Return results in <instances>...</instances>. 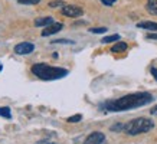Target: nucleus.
<instances>
[{
  "label": "nucleus",
  "mask_w": 157,
  "mask_h": 144,
  "mask_svg": "<svg viewBox=\"0 0 157 144\" xmlns=\"http://www.w3.org/2000/svg\"><path fill=\"white\" fill-rule=\"evenodd\" d=\"M115 2H117V0H101V3L104 6H113Z\"/></svg>",
  "instance_id": "20"
},
{
  "label": "nucleus",
  "mask_w": 157,
  "mask_h": 144,
  "mask_svg": "<svg viewBox=\"0 0 157 144\" xmlns=\"http://www.w3.org/2000/svg\"><path fill=\"white\" fill-rule=\"evenodd\" d=\"M61 13L63 14V16H67V17H79V16L84 14V10H82V7H79V6L65 5L62 7Z\"/></svg>",
  "instance_id": "4"
},
{
  "label": "nucleus",
  "mask_w": 157,
  "mask_h": 144,
  "mask_svg": "<svg viewBox=\"0 0 157 144\" xmlns=\"http://www.w3.org/2000/svg\"><path fill=\"white\" fill-rule=\"evenodd\" d=\"M0 117H3V118H7V120H10V118H12L10 107H0Z\"/></svg>",
  "instance_id": "12"
},
{
  "label": "nucleus",
  "mask_w": 157,
  "mask_h": 144,
  "mask_svg": "<svg viewBox=\"0 0 157 144\" xmlns=\"http://www.w3.org/2000/svg\"><path fill=\"white\" fill-rule=\"evenodd\" d=\"M91 33H105L107 32V28H90Z\"/></svg>",
  "instance_id": "18"
},
{
  "label": "nucleus",
  "mask_w": 157,
  "mask_h": 144,
  "mask_svg": "<svg viewBox=\"0 0 157 144\" xmlns=\"http://www.w3.org/2000/svg\"><path fill=\"white\" fill-rule=\"evenodd\" d=\"M84 144H107V138H105V134L100 131H94L85 138Z\"/></svg>",
  "instance_id": "5"
},
{
  "label": "nucleus",
  "mask_w": 157,
  "mask_h": 144,
  "mask_svg": "<svg viewBox=\"0 0 157 144\" xmlns=\"http://www.w3.org/2000/svg\"><path fill=\"white\" fill-rule=\"evenodd\" d=\"M35 51V45L30 42H20L14 46V53L16 55H29Z\"/></svg>",
  "instance_id": "6"
},
{
  "label": "nucleus",
  "mask_w": 157,
  "mask_h": 144,
  "mask_svg": "<svg viewBox=\"0 0 157 144\" xmlns=\"http://www.w3.org/2000/svg\"><path fill=\"white\" fill-rule=\"evenodd\" d=\"M154 101V97L150 92H134V94H127V95L117 98V100L107 101L102 110L109 111V112H121V111L137 110L140 107L148 105Z\"/></svg>",
  "instance_id": "1"
},
{
  "label": "nucleus",
  "mask_w": 157,
  "mask_h": 144,
  "mask_svg": "<svg viewBox=\"0 0 157 144\" xmlns=\"http://www.w3.org/2000/svg\"><path fill=\"white\" fill-rule=\"evenodd\" d=\"M153 128H154V121L151 118H146V117H138V118L128 121L127 124H124V131L128 135L144 134Z\"/></svg>",
  "instance_id": "3"
},
{
  "label": "nucleus",
  "mask_w": 157,
  "mask_h": 144,
  "mask_svg": "<svg viewBox=\"0 0 157 144\" xmlns=\"http://www.w3.org/2000/svg\"><path fill=\"white\" fill-rule=\"evenodd\" d=\"M111 131H124V124H120V123H117V124L111 125Z\"/></svg>",
  "instance_id": "19"
},
{
  "label": "nucleus",
  "mask_w": 157,
  "mask_h": 144,
  "mask_svg": "<svg viewBox=\"0 0 157 144\" xmlns=\"http://www.w3.org/2000/svg\"><path fill=\"white\" fill-rule=\"evenodd\" d=\"M150 114H151V115H157V105L153 107L151 110H150Z\"/></svg>",
  "instance_id": "24"
},
{
  "label": "nucleus",
  "mask_w": 157,
  "mask_h": 144,
  "mask_svg": "<svg viewBox=\"0 0 157 144\" xmlns=\"http://www.w3.org/2000/svg\"><path fill=\"white\" fill-rule=\"evenodd\" d=\"M62 29H63V25L62 23H52L42 30V36L46 38V36H51V35H55V33H58V32H61Z\"/></svg>",
  "instance_id": "7"
},
{
  "label": "nucleus",
  "mask_w": 157,
  "mask_h": 144,
  "mask_svg": "<svg viewBox=\"0 0 157 144\" xmlns=\"http://www.w3.org/2000/svg\"><path fill=\"white\" fill-rule=\"evenodd\" d=\"M120 39V35L114 33V35H109V36H107V38H102L101 39V42L102 43H109V42H117Z\"/></svg>",
  "instance_id": "13"
},
{
  "label": "nucleus",
  "mask_w": 157,
  "mask_h": 144,
  "mask_svg": "<svg viewBox=\"0 0 157 144\" xmlns=\"http://www.w3.org/2000/svg\"><path fill=\"white\" fill-rule=\"evenodd\" d=\"M36 144H56V143H53V141H49V140H40V141H38Z\"/></svg>",
  "instance_id": "23"
},
{
  "label": "nucleus",
  "mask_w": 157,
  "mask_h": 144,
  "mask_svg": "<svg viewBox=\"0 0 157 144\" xmlns=\"http://www.w3.org/2000/svg\"><path fill=\"white\" fill-rule=\"evenodd\" d=\"M2 69H3V65H2V62H0V72H2Z\"/></svg>",
  "instance_id": "25"
},
{
  "label": "nucleus",
  "mask_w": 157,
  "mask_h": 144,
  "mask_svg": "<svg viewBox=\"0 0 157 144\" xmlns=\"http://www.w3.org/2000/svg\"><path fill=\"white\" fill-rule=\"evenodd\" d=\"M81 120H82V115L81 114H75V115H72V117L68 118V123H79Z\"/></svg>",
  "instance_id": "17"
},
{
  "label": "nucleus",
  "mask_w": 157,
  "mask_h": 144,
  "mask_svg": "<svg viewBox=\"0 0 157 144\" xmlns=\"http://www.w3.org/2000/svg\"><path fill=\"white\" fill-rule=\"evenodd\" d=\"M137 28L146 29V30H151V32H157L156 22H140V23H137Z\"/></svg>",
  "instance_id": "9"
},
{
  "label": "nucleus",
  "mask_w": 157,
  "mask_h": 144,
  "mask_svg": "<svg viewBox=\"0 0 157 144\" xmlns=\"http://www.w3.org/2000/svg\"><path fill=\"white\" fill-rule=\"evenodd\" d=\"M150 72H151V75H153V78L157 81V68H151L150 69Z\"/></svg>",
  "instance_id": "22"
},
{
  "label": "nucleus",
  "mask_w": 157,
  "mask_h": 144,
  "mask_svg": "<svg viewBox=\"0 0 157 144\" xmlns=\"http://www.w3.org/2000/svg\"><path fill=\"white\" fill-rule=\"evenodd\" d=\"M53 23V19L51 16H46V17H38V19L35 20V26L36 28H46L49 25Z\"/></svg>",
  "instance_id": "8"
},
{
  "label": "nucleus",
  "mask_w": 157,
  "mask_h": 144,
  "mask_svg": "<svg viewBox=\"0 0 157 144\" xmlns=\"http://www.w3.org/2000/svg\"><path fill=\"white\" fill-rule=\"evenodd\" d=\"M30 71L35 77L42 79V81H56V79H62L68 75V69L52 66L48 63H35V65H32Z\"/></svg>",
  "instance_id": "2"
},
{
  "label": "nucleus",
  "mask_w": 157,
  "mask_h": 144,
  "mask_svg": "<svg viewBox=\"0 0 157 144\" xmlns=\"http://www.w3.org/2000/svg\"><path fill=\"white\" fill-rule=\"evenodd\" d=\"M146 38H147V39H151V40H157V33H156V32H151V33H148Z\"/></svg>",
  "instance_id": "21"
},
{
  "label": "nucleus",
  "mask_w": 157,
  "mask_h": 144,
  "mask_svg": "<svg viewBox=\"0 0 157 144\" xmlns=\"http://www.w3.org/2000/svg\"><path fill=\"white\" fill-rule=\"evenodd\" d=\"M65 6V2H62V0H53L49 3V7H63Z\"/></svg>",
  "instance_id": "15"
},
{
  "label": "nucleus",
  "mask_w": 157,
  "mask_h": 144,
  "mask_svg": "<svg viewBox=\"0 0 157 144\" xmlns=\"http://www.w3.org/2000/svg\"><path fill=\"white\" fill-rule=\"evenodd\" d=\"M17 3H20V5H38L40 0H16Z\"/></svg>",
  "instance_id": "16"
},
{
  "label": "nucleus",
  "mask_w": 157,
  "mask_h": 144,
  "mask_svg": "<svg viewBox=\"0 0 157 144\" xmlns=\"http://www.w3.org/2000/svg\"><path fill=\"white\" fill-rule=\"evenodd\" d=\"M52 43L55 45V43H65V45H74V40H71V39H53Z\"/></svg>",
  "instance_id": "14"
},
{
  "label": "nucleus",
  "mask_w": 157,
  "mask_h": 144,
  "mask_svg": "<svg viewBox=\"0 0 157 144\" xmlns=\"http://www.w3.org/2000/svg\"><path fill=\"white\" fill-rule=\"evenodd\" d=\"M127 48H128V46H127V43L125 42H118V43H115L114 46L111 48V51H113L114 53H120V52L127 51Z\"/></svg>",
  "instance_id": "10"
},
{
  "label": "nucleus",
  "mask_w": 157,
  "mask_h": 144,
  "mask_svg": "<svg viewBox=\"0 0 157 144\" xmlns=\"http://www.w3.org/2000/svg\"><path fill=\"white\" fill-rule=\"evenodd\" d=\"M147 10L153 14H157V0H147Z\"/></svg>",
  "instance_id": "11"
}]
</instances>
